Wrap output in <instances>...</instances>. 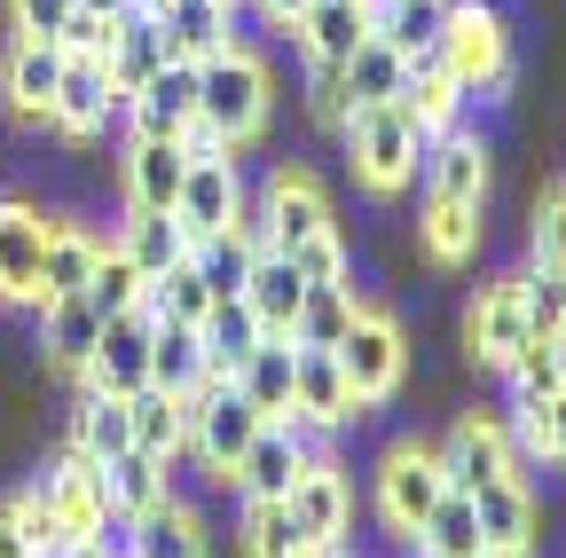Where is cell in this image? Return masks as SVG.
<instances>
[{"label":"cell","instance_id":"cell-50","mask_svg":"<svg viewBox=\"0 0 566 558\" xmlns=\"http://www.w3.org/2000/svg\"><path fill=\"white\" fill-rule=\"evenodd\" d=\"M307 110H315V126H346L354 118V103H346V80H338V63H307Z\"/></svg>","mask_w":566,"mask_h":558},{"label":"cell","instance_id":"cell-11","mask_svg":"<svg viewBox=\"0 0 566 558\" xmlns=\"http://www.w3.org/2000/svg\"><path fill=\"white\" fill-rule=\"evenodd\" d=\"M118 181H126V213H174L189 181V150L174 134H134L118 158Z\"/></svg>","mask_w":566,"mask_h":558},{"label":"cell","instance_id":"cell-28","mask_svg":"<svg viewBox=\"0 0 566 558\" xmlns=\"http://www.w3.org/2000/svg\"><path fill=\"white\" fill-rule=\"evenodd\" d=\"M158 63H166V24L142 17V9H126L118 32H111V55H103V72H111V87H118V110H126V95L150 80Z\"/></svg>","mask_w":566,"mask_h":558},{"label":"cell","instance_id":"cell-35","mask_svg":"<svg viewBox=\"0 0 566 558\" xmlns=\"http://www.w3.org/2000/svg\"><path fill=\"white\" fill-rule=\"evenodd\" d=\"M150 386H166V393L212 386V370H205V338H197L189 323H158V330H150Z\"/></svg>","mask_w":566,"mask_h":558},{"label":"cell","instance_id":"cell-8","mask_svg":"<svg viewBox=\"0 0 566 558\" xmlns=\"http://www.w3.org/2000/svg\"><path fill=\"white\" fill-rule=\"evenodd\" d=\"M150 315L142 307H126V315H103V338H95V355H87V370H80V386L87 393H142L150 386Z\"/></svg>","mask_w":566,"mask_h":558},{"label":"cell","instance_id":"cell-40","mask_svg":"<svg viewBox=\"0 0 566 558\" xmlns=\"http://www.w3.org/2000/svg\"><path fill=\"white\" fill-rule=\"evenodd\" d=\"M118 244H126V260H134L142 275H166V267H181V260H189V229H181L174 213H134Z\"/></svg>","mask_w":566,"mask_h":558},{"label":"cell","instance_id":"cell-33","mask_svg":"<svg viewBox=\"0 0 566 558\" xmlns=\"http://www.w3.org/2000/svg\"><path fill=\"white\" fill-rule=\"evenodd\" d=\"M134 558H205V519L181 496L150 504V512L134 519Z\"/></svg>","mask_w":566,"mask_h":558},{"label":"cell","instance_id":"cell-34","mask_svg":"<svg viewBox=\"0 0 566 558\" xmlns=\"http://www.w3.org/2000/svg\"><path fill=\"white\" fill-rule=\"evenodd\" d=\"M292 32H300L307 63H346L354 48L370 40V24H363V9H354V0H315V9H307Z\"/></svg>","mask_w":566,"mask_h":558},{"label":"cell","instance_id":"cell-31","mask_svg":"<svg viewBox=\"0 0 566 558\" xmlns=\"http://www.w3.org/2000/svg\"><path fill=\"white\" fill-rule=\"evenodd\" d=\"M63 449H80L87 464L126 456V449H134V417H126V401H118V393H80V409H71V441H63Z\"/></svg>","mask_w":566,"mask_h":558},{"label":"cell","instance_id":"cell-14","mask_svg":"<svg viewBox=\"0 0 566 558\" xmlns=\"http://www.w3.org/2000/svg\"><path fill=\"white\" fill-rule=\"evenodd\" d=\"M527 338H535V330H527V307H520V275H495V284H480V299H472V315H464V346H472V362L504 370Z\"/></svg>","mask_w":566,"mask_h":558},{"label":"cell","instance_id":"cell-36","mask_svg":"<svg viewBox=\"0 0 566 558\" xmlns=\"http://www.w3.org/2000/svg\"><path fill=\"white\" fill-rule=\"evenodd\" d=\"M401 72H409V55H394L386 40H363V48L338 63V80H346V103H354V110L394 103V95H401Z\"/></svg>","mask_w":566,"mask_h":558},{"label":"cell","instance_id":"cell-46","mask_svg":"<svg viewBox=\"0 0 566 558\" xmlns=\"http://www.w3.org/2000/svg\"><path fill=\"white\" fill-rule=\"evenodd\" d=\"M504 378H512V401H543V393H558V386H566V346L527 338L520 355L504 362Z\"/></svg>","mask_w":566,"mask_h":558},{"label":"cell","instance_id":"cell-27","mask_svg":"<svg viewBox=\"0 0 566 558\" xmlns=\"http://www.w3.org/2000/svg\"><path fill=\"white\" fill-rule=\"evenodd\" d=\"M126 417H134V449H142V456L174 464V456L189 449V393L142 386V393H126Z\"/></svg>","mask_w":566,"mask_h":558},{"label":"cell","instance_id":"cell-9","mask_svg":"<svg viewBox=\"0 0 566 558\" xmlns=\"http://www.w3.org/2000/svg\"><path fill=\"white\" fill-rule=\"evenodd\" d=\"M354 417H363V401H354L338 355L331 346H300V362H292V425L300 433H338Z\"/></svg>","mask_w":566,"mask_h":558},{"label":"cell","instance_id":"cell-42","mask_svg":"<svg viewBox=\"0 0 566 558\" xmlns=\"http://www.w3.org/2000/svg\"><path fill=\"white\" fill-rule=\"evenodd\" d=\"M354 307H363V299H354V284H307L292 338H300V346H338L346 323H354Z\"/></svg>","mask_w":566,"mask_h":558},{"label":"cell","instance_id":"cell-56","mask_svg":"<svg viewBox=\"0 0 566 558\" xmlns=\"http://www.w3.org/2000/svg\"><path fill=\"white\" fill-rule=\"evenodd\" d=\"M87 17H126V0H80Z\"/></svg>","mask_w":566,"mask_h":558},{"label":"cell","instance_id":"cell-26","mask_svg":"<svg viewBox=\"0 0 566 558\" xmlns=\"http://www.w3.org/2000/svg\"><path fill=\"white\" fill-rule=\"evenodd\" d=\"M229 17H237L229 0H166V9H158V24H166V55H181V63L221 55V48L237 40Z\"/></svg>","mask_w":566,"mask_h":558},{"label":"cell","instance_id":"cell-5","mask_svg":"<svg viewBox=\"0 0 566 558\" xmlns=\"http://www.w3.org/2000/svg\"><path fill=\"white\" fill-rule=\"evenodd\" d=\"M449 496V472H441V449H424V441H394L378 456V519L409 543L424 527V512H433Z\"/></svg>","mask_w":566,"mask_h":558},{"label":"cell","instance_id":"cell-10","mask_svg":"<svg viewBox=\"0 0 566 558\" xmlns=\"http://www.w3.org/2000/svg\"><path fill=\"white\" fill-rule=\"evenodd\" d=\"M40 252H48V213L24 197H0V299L9 307H48Z\"/></svg>","mask_w":566,"mask_h":558},{"label":"cell","instance_id":"cell-2","mask_svg":"<svg viewBox=\"0 0 566 558\" xmlns=\"http://www.w3.org/2000/svg\"><path fill=\"white\" fill-rule=\"evenodd\" d=\"M433 55L449 63V80L464 95H504L512 87V24L488 9V0H449Z\"/></svg>","mask_w":566,"mask_h":558},{"label":"cell","instance_id":"cell-53","mask_svg":"<svg viewBox=\"0 0 566 558\" xmlns=\"http://www.w3.org/2000/svg\"><path fill=\"white\" fill-rule=\"evenodd\" d=\"M307 9H315V0H260V17H268L275 32H292V24H300Z\"/></svg>","mask_w":566,"mask_h":558},{"label":"cell","instance_id":"cell-57","mask_svg":"<svg viewBox=\"0 0 566 558\" xmlns=\"http://www.w3.org/2000/svg\"><path fill=\"white\" fill-rule=\"evenodd\" d=\"M55 558H103V550H95V543H63Z\"/></svg>","mask_w":566,"mask_h":558},{"label":"cell","instance_id":"cell-30","mask_svg":"<svg viewBox=\"0 0 566 558\" xmlns=\"http://www.w3.org/2000/svg\"><path fill=\"white\" fill-rule=\"evenodd\" d=\"M95 252H103V236H95V229H80V221H48L40 292H48V299H71V292H87V275H95Z\"/></svg>","mask_w":566,"mask_h":558},{"label":"cell","instance_id":"cell-15","mask_svg":"<svg viewBox=\"0 0 566 558\" xmlns=\"http://www.w3.org/2000/svg\"><path fill=\"white\" fill-rule=\"evenodd\" d=\"M244 213V181H237V158H189V181H181V204H174V221L197 236H221L229 221Z\"/></svg>","mask_w":566,"mask_h":558},{"label":"cell","instance_id":"cell-20","mask_svg":"<svg viewBox=\"0 0 566 558\" xmlns=\"http://www.w3.org/2000/svg\"><path fill=\"white\" fill-rule=\"evenodd\" d=\"M401 118L424 134V143H441V134H457V110H464V87L449 80V63L441 55H409V72H401Z\"/></svg>","mask_w":566,"mask_h":558},{"label":"cell","instance_id":"cell-18","mask_svg":"<svg viewBox=\"0 0 566 558\" xmlns=\"http://www.w3.org/2000/svg\"><path fill=\"white\" fill-rule=\"evenodd\" d=\"M307 456H315V449H307V433L275 417V425H260V433H252V449L237 456V472H229V480L244 487V496H292V480L307 472Z\"/></svg>","mask_w":566,"mask_h":558},{"label":"cell","instance_id":"cell-37","mask_svg":"<svg viewBox=\"0 0 566 558\" xmlns=\"http://www.w3.org/2000/svg\"><path fill=\"white\" fill-rule=\"evenodd\" d=\"M103 496H111V512L142 519L150 504H166L174 487H166V464H158V456H142V449H126V456H111V464H103Z\"/></svg>","mask_w":566,"mask_h":558},{"label":"cell","instance_id":"cell-49","mask_svg":"<svg viewBox=\"0 0 566 558\" xmlns=\"http://www.w3.org/2000/svg\"><path fill=\"white\" fill-rule=\"evenodd\" d=\"M9 512H17V527H24V543H32V558H55L71 535H63V519H55V504L40 496V487H24V496H9Z\"/></svg>","mask_w":566,"mask_h":558},{"label":"cell","instance_id":"cell-52","mask_svg":"<svg viewBox=\"0 0 566 558\" xmlns=\"http://www.w3.org/2000/svg\"><path fill=\"white\" fill-rule=\"evenodd\" d=\"M87 543H95L103 558H134V519H126V512H103V527H95Z\"/></svg>","mask_w":566,"mask_h":558},{"label":"cell","instance_id":"cell-17","mask_svg":"<svg viewBox=\"0 0 566 558\" xmlns=\"http://www.w3.org/2000/svg\"><path fill=\"white\" fill-rule=\"evenodd\" d=\"M189 118H197V63L166 55L158 72L126 95V126H134V134H174V143H181Z\"/></svg>","mask_w":566,"mask_h":558},{"label":"cell","instance_id":"cell-29","mask_svg":"<svg viewBox=\"0 0 566 558\" xmlns=\"http://www.w3.org/2000/svg\"><path fill=\"white\" fill-rule=\"evenodd\" d=\"M40 315H48V323H40V346H48V362L80 378V370H87V355H95V338H103V315H95V299H87V292H71V299H48Z\"/></svg>","mask_w":566,"mask_h":558},{"label":"cell","instance_id":"cell-39","mask_svg":"<svg viewBox=\"0 0 566 558\" xmlns=\"http://www.w3.org/2000/svg\"><path fill=\"white\" fill-rule=\"evenodd\" d=\"M424 558H480V519H472V496H457V487H449V496L433 504V512H424V527L409 535Z\"/></svg>","mask_w":566,"mask_h":558},{"label":"cell","instance_id":"cell-43","mask_svg":"<svg viewBox=\"0 0 566 558\" xmlns=\"http://www.w3.org/2000/svg\"><path fill=\"white\" fill-rule=\"evenodd\" d=\"M520 307H527V330L566 346V267H520Z\"/></svg>","mask_w":566,"mask_h":558},{"label":"cell","instance_id":"cell-58","mask_svg":"<svg viewBox=\"0 0 566 558\" xmlns=\"http://www.w3.org/2000/svg\"><path fill=\"white\" fill-rule=\"evenodd\" d=\"M480 558H535V550H480Z\"/></svg>","mask_w":566,"mask_h":558},{"label":"cell","instance_id":"cell-22","mask_svg":"<svg viewBox=\"0 0 566 558\" xmlns=\"http://www.w3.org/2000/svg\"><path fill=\"white\" fill-rule=\"evenodd\" d=\"M424 197H449V204H488V143L480 134H441L424 143Z\"/></svg>","mask_w":566,"mask_h":558},{"label":"cell","instance_id":"cell-19","mask_svg":"<svg viewBox=\"0 0 566 558\" xmlns=\"http://www.w3.org/2000/svg\"><path fill=\"white\" fill-rule=\"evenodd\" d=\"M40 496L55 504V519H63L71 543H87V535L103 527V512H111V496H103V464H87L80 449H63V456H55V472L40 480Z\"/></svg>","mask_w":566,"mask_h":558},{"label":"cell","instance_id":"cell-12","mask_svg":"<svg viewBox=\"0 0 566 558\" xmlns=\"http://www.w3.org/2000/svg\"><path fill=\"white\" fill-rule=\"evenodd\" d=\"M441 472H449L457 496H472V487H488V480H512L520 472L512 425H495V417H457L449 441H441Z\"/></svg>","mask_w":566,"mask_h":558},{"label":"cell","instance_id":"cell-41","mask_svg":"<svg viewBox=\"0 0 566 558\" xmlns=\"http://www.w3.org/2000/svg\"><path fill=\"white\" fill-rule=\"evenodd\" d=\"M307 535L283 496H244V558H300Z\"/></svg>","mask_w":566,"mask_h":558},{"label":"cell","instance_id":"cell-54","mask_svg":"<svg viewBox=\"0 0 566 558\" xmlns=\"http://www.w3.org/2000/svg\"><path fill=\"white\" fill-rule=\"evenodd\" d=\"M0 558H32V543H24V527H17L9 504H0Z\"/></svg>","mask_w":566,"mask_h":558},{"label":"cell","instance_id":"cell-16","mask_svg":"<svg viewBox=\"0 0 566 558\" xmlns=\"http://www.w3.org/2000/svg\"><path fill=\"white\" fill-rule=\"evenodd\" d=\"M292 519H300V535L307 543H346V527H354V487H346V472L331 464V456H307V472L292 480Z\"/></svg>","mask_w":566,"mask_h":558},{"label":"cell","instance_id":"cell-4","mask_svg":"<svg viewBox=\"0 0 566 558\" xmlns=\"http://www.w3.org/2000/svg\"><path fill=\"white\" fill-rule=\"evenodd\" d=\"M331 355H338V370H346V386H354L363 409L394 401L401 378H409V338H401V323L386 307H354V323H346V338L331 346Z\"/></svg>","mask_w":566,"mask_h":558},{"label":"cell","instance_id":"cell-7","mask_svg":"<svg viewBox=\"0 0 566 558\" xmlns=\"http://www.w3.org/2000/svg\"><path fill=\"white\" fill-rule=\"evenodd\" d=\"M252 213H260V229H268V252H292V244H307L315 229H338V221H331V189H323L307 166H275Z\"/></svg>","mask_w":566,"mask_h":558},{"label":"cell","instance_id":"cell-24","mask_svg":"<svg viewBox=\"0 0 566 558\" xmlns=\"http://www.w3.org/2000/svg\"><path fill=\"white\" fill-rule=\"evenodd\" d=\"M300 299H307V284H300L292 252H260V260H252V275H244V307H252L260 338H292Z\"/></svg>","mask_w":566,"mask_h":558},{"label":"cell","instance_id":"cell-32","mask_svg":"<svg viewBox=\"0 0 566 558\" xmlns=\"http://www.w3.org/2000/svg\"><path fill=\"white\" fill-rule=\"evenodd\" d=\"M417 244L433 267H464L480 252V204H449V197H424L417 213Z\"/></svg>","mask_w":566,"mask_h":558},{"label":"cell","instance_id":"cell-48","mask_svg":"<svg viewBox=\"0 0 566 558\" xmlns=\"http://www.w3.org/2000/svg\"><path fill=\"white\" fill-rule=\"evenodd\" d=\"M527 252H535V267H566V181L543 189L535 229H527Z\"/></svg>","mask_w":566,"mask_h":558},{"label":"cell","instance_id":"cell-59","mask_svg":"<svg viewBox=\"0 0 566 558\" xmlns=\"http://www.w3.org/2000/svg\"><path fill=\"white\" fill-rule=\"evenodd\" d=\"M229 9H237V0H229Z\"/></svg>","mask_w":566,"mask_h":558},{"label":"cell","instance_id":"cell-1","mask_svg":"<svg viewBox=\"0 0 566 558\" xmlns=\"http://www.w3.org/2000/svg\"><path fill=\"white\" fill-rule=\"evenodd\" d=\"M268 110H275V72H268V55L229 40L221 55H205L197 63V118L221 134L229 150L260 143L268 134Z\"/></svg>","mask_w":566,"mask_h":558},{"label":"cell","instance_id":"cell-45","mask_svg":"<svg viewBox=\"0 0 566 558\" xmlns=\"http://www.w3.org/2000/svg\"><path fill=\"white\" fill-rule=\"evenodd\" d=\"M142 284H150V275H142V267L126 260V244L111 236V244L95 252V275H87V299H95V315H126V307H142Z\"/></svg>","mask_w":566,"mask_h":558},{"label":"cell","instance_id":"cell-47","mask_svg":"<svg viewBox=\"0 0 566 558\" xmlns=\"http://www.w3.org/2000/svg\"><path fill=\"white\" fill-rule=\"evenodd\" d=\"M292 267H300V284H346V275H354L338 229H315L307 244H292Z\"/></svg>","mask_w":566,"mask_h":558},{"label":"cell","instance_id":"cell-21","mask_svg":"<svg viewBox=\"0 0 566 558\" xmlns=\"http://www.w3.org/2000/svg\"><path fill=\"white\" fill-rule=\"evenodd\" d=\"M55 80H63V48L55 40H9V55H0V95H9L32 126H48V103H55Z\"/></svg>","mask_w":566,"mask_h":558},{"label":"cell","instance_id":"cell-6","mask_svg":"<svg viewBox=\"0 0 566 558\" xmlns=\"http://www.w3.org/2000/svg\"><path fill=\"white\" fill-rule=\"evenodd\" d=\"M260 425H268V417H260L237 386H197V393H189V449L205 456L212 480H229V472H237V456L252 449Z\"/></svg>","mask_w":566,"mask_h":558},{"label":"cell","instance_id":"cell-51","mask_svg":"<svg viewBox=\"0 0 566 558\" xmlns=\"http://www.w3.org/2000/svg\"><path fill=\"white\" fill-rule=\"evenodd\" d=\"M71 9H80V0H9V24H17L24 40H55V32L71 24Z\"/></svg>","mask_w":566,"mask_h":558},{"label":"cell","instance_id":"cell-23","mask_svg":"<svg viewBox=\"0 0 566 558\" xmlns=\"http://www.w3.org/2000/svg\"><path fill=\"white\" fill-rule=\"evenodd\" d=\"M472 519H480V550H535V496H527V480H488L472 487Z\"/></svg>","mask_w":566,"mask_h":558},{"label":"cell","instance_id":"cell-44","mask_svg":"<svg viewBox=\"0 0 566 558\" xmlns=\"http://www.w3.org/2000/svg\"><path fill=\"white\" fill-rule=\"evenodd\" d=\"M512 449H520V456H543V464H566V386L543 393V401H520Z\"/></svg>","mask_w":566,"mask_h":558},{"label":"cell","instance_id":"cell-3","mask_svg":"<svg viewBox=\"0 0 566 558\" xmlns=\"http://www.w3.org/2000/svg\"><path fill=\"white\" fill-rule=\"evenodd\" d=\"M338 134H346V166H354V181H363L370 197H401V189L417 181V166H424V134L401 118V103L354 110Z\"/></svg>","mask_w":566,"mask_h":558},{"label":"cell","instance_id":"cell-38","mask_svg":"<svg viewBox=\"0 0 566 558\" xmlns=\"http://www.w3.org/2000/svg\"><path fill=\"white\" fill-rule=\"evenodd\" d=\"M142 315L150 323H205L212 315V292H205V275L181 260V267H166V275H150V284H142Z\"/></svg>","mask_w":566,"mask_h":558},{"label":"cell","instance_id":"cell-55","mask_svg":"<svg viewBox=\"0 0 566 558\" xmlns=\"http://www.w3.org/2000/svg\"><path fill=\"white\" fill-rule=\"evenodd\" d=\"M300 558H354V550H346V543H307Z\"/></svg>","mask_w":566,"mask_h":558},{"label":"cell","instance_id":"cell-13","mask_svg":"<svg viewBox=\"0 0 566 558\" xmlns=\"http://www.w3.org/2000/svg\"><path fill=\"white\" fill-rule=\"evenodd\" d=\"M118 118V87L95 55H63V80H55V103H48V126L63 143H95V134Z\"/></svg>","mask_w":566,"mask_h":558},{"label":"cell","instance_id":"cell-25","mask_svg":"<svg viewBox=\"0 0 566 558\" xmlns=\"http://www.w3.org/2000/svg\"><path fill=\"white\" fill-rule=\"evenodd\" d=\"M292 362H300V338H260L252 355H244V370L229 378V386L268 417V425H275V417L292 425Z\"/></svg>","mask_w":566,"mask_h":558}]
</instances>
